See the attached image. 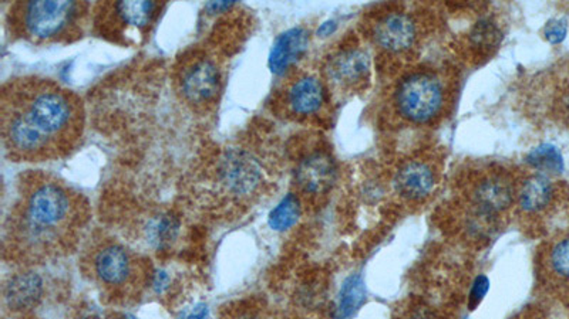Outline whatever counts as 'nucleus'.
Listing matches in <instances>:
<instances>
[{"mask_svg":"<svg viewBox=\"0 0 569 319\" xmlns=\"http://www.w3.org/2000/svg\"><path fill=\"white\" fill-rule=\"evenodd\" d=\"M122 319H137L136 316H132V315H126L124 316V318Z\"/></svg>","mask_w":569,"mask_h":319,"instance_id":"obj_31","label":"nucleus"},{"mask_svg":"<svg viewBox=\"0 0 569 319\" xmlns=\"http://www.w3.org/2000/svg\"><path fill=\"white\" fill-rule=\"evenodd\" d=\"M561 108H563L564 114L569 117V90L561 98Z\"/></svg>","mask_w":569,"mask_h":319,"instance_id":"obj_30","label":"nucleus"},{"mask_svg":"<svg viewBox=\"0 0 569 319\" xmlns=\"http://www.w3.org/2000/svg\"><path fill=\"white\" fill-rule=\"evenodd\" d=\"M87 2H16L7 12V31L14 40L44 46L73 43L92 26Z\"/></svg>","mask_w":569,"mask_h":319,"instance_id":"obj_3","label":"nucleus"},{"mask_svg":"<svg viewBox=\"0 0 569 319\" xmlns=\"http://www.w3.org/2000/svg\"><path fill=\"white\" fill-rule=\"evenodd\" d=\"M549 264L556 276L569 279V237L554 245L549 255Z\"/></svg>","mask_w":569,"mask_h":319,"instance_id":"obj_23","label":"nucleus"},{"mask_svg":"<svg viewBox=\"0 0 569 319\" xmlns=\"http://www.w3.org/2000/svg\"><path fill=\"white\" fill-rule=\"evenodd\" d=\"M168 282H170V277L166 271L154 272L153 277H151V286L158 294L163 293L164 289L168 287Z\"/></svg>","mask_w":569,"mask_h":319,"instance_id":"obj_27","label":"nucleus"},{"mask_svg":"<svg viewBox=\"0 0 569 319\" xmlns=\"http://www.w3.org/2000/svg\"><path fill=\"white\" fill-rule=\"evenodd\" d=\"M566 33H568V26H566V22L561 19H553L544 27V38L551 44L563 43Z\"/></svg>","mask_w":569,"mask_h":319,"instance_id":"obj_25","label":"nucleus"},{"mask_svg":"<svg viewBox=\"0 0 569 319\" xmlns=\"http://www.w3.org/2000/svg\"><path fill=\"white\" fill-rule=\"evenodd\" d=\"M87 220L80 193L53 176L33 173L22 182L7 220V252L22 261L58 259L75 247Z\"/></svg>","mask_w":569,"mask_h":319,"instance_id":"obj_2","label":"nucleus"},{"mask_svg":"<svg viewBox=\"0 0 569 319\" xmlns=\"http://www.w3.org/2000/svg\"><path fill=\"white\" fill-rule=\"evenodd\" d=\"M397 111L407 121L427 124L440 114L444 105V88L431 73L407 75L394 93Z\"/></svg>","mask_w":569,"mask_h":319,"instance_id":"obj_8","label":"nucleus"},{"mask_svg":"<svg viewBox=\"0 0 569 319\" xmlns=\"http://www.w3.org/2000/svg\"><path fill=\"white\" fill-rule=\"evenodd\" d=\"M43 296V279L38 272L24 271L12 277L4 287V303L11 311L34 308Z\"/></svg>","mask_w":569,"mask_h":319,"instance_id":"obj_16","label":"nucleus"},{"mask_svg":"<svg viewBox=\"0 0 569 319\" xmlns=\"http://www.w3.org/2000/svg\"><path fill=\"white\" fill-rule=\"evenodd\" d=\"M411 319H436V316L429 311V309H417L414 311Z\"/></svg>","mask_w":569,"mask_h":319,"instance_id":"obj_29","label":"nucleus"},{"mask_svg":"<svg viewBox=\"0 0 569 319\" xmlns=\"http://www.w3.org/2000/svg\"><path fill=\"white\" fill-rule=\"evenodd\" d=\"M367 301V289L365 279L359 272L350 274L343 281L338 294L336 303L335 319H352L357 315L362 306Z\"/></svg>","mask_w":569,"mask_h":319,"instance_id":"obj_17","label":"nucleus"},{"mask_svg":"<svg viewBox=\"0 0 569 319\" xmlns=\"http://www.w3.org/2000/svg\"><path fill=\"white\" fill-rule=\"evenodd\" d=\"M338 29V23L335 21H326L325 23L321 24L318 29L319 38H329L330 34L335 33Z\"/></svg>","mask_w":569,"mask_h":319,"instance_id":"obj_28","label":"nucleus"},{"mask_svg":"<svg viewBox=\"0 0 569 319\" xmlns=\"http://www.w3.org/2000/svg\"><path fill=\"white\" fill-rule=\"evenodd\" d=\"M309 48V31L305 27H292L279 34L269 53V68L276 75H284Z\"/></svg>","mask_w":569,"mask_h":319,"instance_id":"obj_13","label":"nucleus"},{"mask_svg":"<svg viewBox=\"0 0 569 319\" xmlns=\"http://www.w3.org/2000/svg\"><path fill=\"white\" fill-rule=\"evenodd\" d=\"M554 198L553 182L548 176H529L519 191V205L526 213H539L548 208Z\"/></svg>","mask_w":569,"mask_h":319,"instance_id":"obj_18","label":"nucleus"},{"mask_svg":"<svg viewBox=\"0 0 569 319\" xmlns=\"http://www.w3.org/2000/svg\"><path fill=\"white\" fill-rule=\"evenodd\" d=\"M93 279L105 291L129 296L146 279V272L136 255L119 243H103L90 257Z\"/></svg>","mask_w":569,"mask_h":319,"instance_id":"obj_7","label":"nucleus"},{"mask_svg":"<svg viewBox=\"0 0 569 319\" xmlns=\"http://www.w3.org/2000/svg\"><path fill=\"white\" fill-rule=\"evenodd\" d=\"M527 164L538 171L539 175H559L565 169L564 156L553 144H542L527 155Z\"/></svg>","mask_w":569,"mask_h":319,"instance_id":"obj_20","label":"nucleus"},{"mask_svg":"<svg viewBox=\"0 0 569 319\" xmlns=\"http://www.w3.org/2000/svg\"><path fill=\"white\" fill-rule=\"evenodd\" d=\"M515 200V189L512 182L504 175H490L483 179L474 191L473 202L474 208L490 215H498L511 208Z\"/></svg>","mask_w":569,"mask_h":319,"instance_id":"obj_15","label":"nucleus"},{"mask_svg":"<svg viewBox=\"0 0 569 319\" xmlns=\"http://www.w3.org/2000/svg\"><path fill=\"white\" fill-rule=\"evenodd\" d=\"M173 88L180 102L198 115L215 110L224 90V67L217 54L207 49H190L176 58Z\"/></svg>","mask_w":569,"mask_h":319,"instance_id":"obj_4","label":"nucleus"},{"mask_svg":"<svg viewBox=\"0 0 569 319\" xmlns=\"http://www.w3.org/2000/svg\"><path fill=\"white\" fill-rule=\"evenodd\" d=\"M282 104L284 111L294 117H315L322 111L326 104L325 84L315 75H299L284 90Z\"/></svg>","mask_w":569,"mask_h":319,"instance_id":"obj_9","label":"nucleus"},{"mask_svg":"<svg viewBox=\"0 0 569 319\" xmlns=\"http://www.w3.org/2000/svg\"><path fill=\"white\" fill-rule=\"evenodd\" d=\"M393 186L397 195L406 200L419 202L431 195L436 186V176L426 162H407L397 171Z\"/></svg>","mask_w":569,"mask_h":319,"instance_id":"obj_14","label":"nucleus"},{"mask_svg":"<svg viewBox=\"0 0 569 319\" xmlns=\"http://www.w3.org/2000/svg\"><path fill=\"white\" fill-rule=\"evenodd\" d=\"M465 319H468V318H465Z\"/></svg>","mask_w":569,"mask_h":319,"instance_id":"obj_32","label":"nucleus"},{"mask_svg":"<svg viewBox=\"0 0 569 319\" xmlns=\"http://www.w3.org/2000/svg\"><path fill=\"white\" fill-rule=\"evenodd\" d=\"M488 291H490V279L485 274H478L471 284L470 293H468V309L474 311L484 301Z\"/></svg>","mask_w":569,"mask_h":319,"instance_id":"obj_24","label":"nucleus"},{"mask_svg":"<svg viewBox=\"0 0 569 319\" xmlns=\"http://www.w3.org/2000/svg\"><path fill=\"white\" fill-rule=\"evenodd\" d=\"M372 38L387 53H404L416 43L417 24L409 14L392 12L380 17L375 23Z\"/></svg>","mask_w":569,"mask_h":319,"instance_id":"obj_12","label":"nucleus"},{"mask_svg":"<svg viewBox=\"0 0 569 319\" xmlns=\"http://www.w3.org/2000/svg\"><path fill=\"white\" fill-rule=\"evenodd\" d=\"M504 34L501 29L490 17H483L473 26L470 31V43L474 50L482 54L492 53L501 44Z\"/></svg>","mask_w":569,"mask_h":319,"instance_id":"obj_22","label":"nucleus"},{"mask_svg":"<svg viewBox=\"0 0 569 319\" xmlns=\"http://www.w3.org/2000/svg\"><path fill=\"white\" fill-rule=\"evenodd\" d=\"M85 128L82 98L56 81L24 75L2 87L0 135L16 161L65 158L80 145Z\"/></svg>","mask_w":569,"mask_h":319,"instance_id":"obj_1","label":"nucleus"},{"mask_svg":"<svg viewBox=\"0 0 569 319\" xmlns=\"http://www.w3.org/2000/svg\"><path fill=\"white\" fill-rule=\"evenodd\" d=\"M370 58L360 49H342L328 58L326 80L342 90L357 87L369 77Z\"/></svg>","mask_w":569,"mask_h":319,"instance_id":"obj_11","label":"nucleus"},{"mask_svg":"<svg viewBox=\"0 0 569 319\" xmlns=\"http://www.w3.org/2000/svg\"><path fill=\"white\" fill-rule=\"evenodd\" d=\"M264 182L262 162L254 152L241 146L221 149L205 172L208 191L230 205L251 202Z\"/></svg>","mask_w":569,"mask_h":319,"instance_id":"obj_5","label":"nucleus"},{"mask_svg":"<svg viewBox=\"0 0 569 319\" xmlns=\"http://www.w3.org/2000/svg\"><path fill=\"white\" fill-rule=\"evenodd\" d=\"M180 233V222L170 213H159L149 217L144 226L147 244L156 250H166L176 243Z\"/></svg>","mask_w":569,"mask_h":319,"instance_id":"obj_19","label":"nucleus"},{"mask_svg":"<svg viewBox=\"0 0 569 319\" xmlns=\"http://www.w3.org/2000/svg\"><path fill=\"white\" fill-rule=\"evenodd\" d=\"M338 179V168L332 155L315 151L306 155L299 162L295 172L296 185L306 196H321L328 193Z\"/></svg>","mask_w":569,"mask_h":319,"instance_id":"obj_10","label":"nucleus"},{"mask_svg":"<svg viewBox=\"0 0 569 319\" xmlns=\"http://www.w3.org/2000/svg\"><path fill=\"white\" fill-rule=\"evenodd\" d=\"M301 216V199L295 193H289L272 208V212L269 213L268 223L275 232H286L299 222Z\"/></svg>","mask_w":569,"mask_h":319,"instance_id":"obj_21","label":"nucleus"},{"mask_svg":"<svg viewBox=\"0 0 569 319\" xmlns=\"http://www.w3.org/2000/svg\"><path fill=\"white\" fill-rule=\"evenodd\" d=\"M166 4L159 2H107L93 6V27L100 38L139 46L149 38Z\"/></svg>","mask_w":569,"mask_h":319,"instance_id":"obj_6","label":"nucleus"},{"mask_svg":"<svg viewBox=\"0 0 569 319\" xmlns=\"http://www.w3.org/2000/svg\"><path fill=\"white\" fill-rule=\"evenodd\" d=\"M208 314L210 311L205 304H197V306L185 309L178 319H208Z\"/></svg>","mask_w":569,"mask_h":319,"instance_id":"obj_26","label":"nucleus"}]
</instances>
